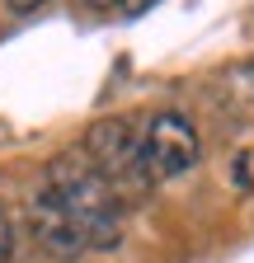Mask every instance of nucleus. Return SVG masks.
<instances>
[{"label": "nucleus", "instance_id": "obj_1", "mask_svg": "<svg viewBox=\"0 0 254 263\" xmlns=\"http://www.w3.org/2000/svg\"><path fill=\"white\" fill-rule=\"evenodd\" d=\"M43 183L66 202V212L80 221L85 230V240L89 249H113L122 240V202H118V193L104 183V174L89 164V155L76 146V151H61L52 164H47V174Z\"/></svg>", "mask_w": 254, "mask_h": 263}, {"label": "nucleus", "instance_id": "obj_2", "mask_svg": "<svg viewBox=\"0 0 254 263\" xmlns=\"http://www.w3.org/2000/svg\"><path fill=\"white\" fill-rule=\"evenodd\" d=\"M89 164L104 174V183L118 193V202H127V197H141L151 193V164H146V151H141V137H137V127L127 122V118H104V122H94L85 132V146Z\"/></svg>", "mask_w": 254, "mask_h": 263}, {"label": "nucleus", "instance_id": "obj_3", "mask_svg": "<svg viewBox=\"0 0 254 263\" xmlns=\"http://www.w3.org/2000/svg\"><path fill=\"white\" fill-rule=\"evenodd\" d=\"M141 151L151 164V179H179L198 164V132L184 113H155L141 132Z\"/></svg>", "mask_w": 254, "mask_h": 263}, {"label": "nucleus", "instance_id": "obj_4", "mask_svg": "<svg viewBox=\"0 0 254 263\" xmlns=\"http://www.w3.org/2000/svg\"><path fill=\"white\" fill-rule=\"evenodd\" d=\"M28 226H33V240H38L52 258H80V254L89 249L80 221L66 212V202H61L47 183H38V193L28 197Z\"/></svg>", "mask_w": 254, "mask_h": 263}, {"label": "nucleus", "instance_id": "obj_5", "mask_svg": "<svg viewBox=\"0 0 254 263\" xmlns=\"http://www.w3.org/2000/svg\"><path fill=\"white\" fill-rule=\"evenodd\" d=\"M14 258V226H10V216L0 212V263H10Z\"/></svg>", "mask_w": 254, "mask_h": 263}, {"label": "nucleus", "instance_id": "obj_6", "mask_svg": "<svg viewBox=\"0 0 254 263\" xmlns=\"http://www.w3.org/2000/svg\"><path fill=\"white\" fill-rule=\"evenodd\" d=\"M5 5L14 10V14H33V10H43L47 0H5Z\"/></svg>", "mask_w": 254, "mask_h": 263}, {"label": "nucleus", "instance_id": "obj_7", "mask_svg": "<svg viewBox=\"0 0 254 263\" xmlns=\"http://www.w3.org/2000/svg\"><path fill=\"white\" fill-rule=\"evenodd\" d=\"M155 0H122V14H146Z\"/></svg>", "mask_w": 254, "mask_h": 263}, {"label": "nucleus", "instance_id": "obj_8", "mask_svg": "<svg viewBox=\"0 0 254 263\" xmlns=\"http://www.w3.org/2000/svg\"><path fill=\"white\" fill-rule=\"evenodd\" d=\"M89 10H122V0H85Z\"/></svg>", "mask_w": 254, "mask_h": 263}]
</instances>
